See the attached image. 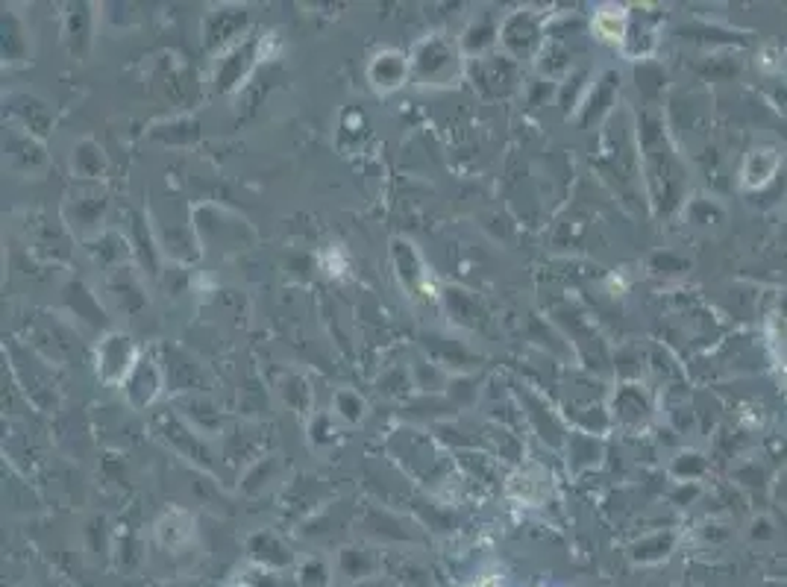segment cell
Wrapping results in <instances>:
<instances>
[{"instance_id":"6da1fadb","label":"cell","mask_w":787,"mask_h":587,"mask_svg":"<svg viewBox=\"0 0 787 587\" xmlns=\"http://www.w3.org/2000/svg\"><path fill=\"white\" fill-rule=\"evenodd\" d=\"M597 30L611 38V42H620L623 38V12L620 9H602L597 15Z\"/></svg>"}]
</instances>
